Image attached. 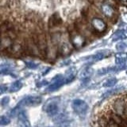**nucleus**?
Here are the masks:
<instances>
[{
  "label": "nucleus",
  "mask_w": 127,
  "mask_h": 127,
  "mask_svg": "<svg viewBox=\"0 0 127 127\" xmlns=\"http://www.w3.org/2000/svg\"><path fill=\"white\" fill-rule=\"evenodd\" d=\"M112 109L114 113L119 117L126 118V98L124 95L123 98H118L113 102Z\"/></svg>",
  "instance_id": "obj_1"
},
{
  "label": "nucleus",
  "mask_w": 127,
  "mask_h": 127,
  "mask_svg": "<svg viewBox=\"0 0 127 127\" xmlns=\"http://www.w3.org/2000/svg\"><path fill=\"white\" fill-rule=\"evenodd\" d=\"M18 118H19V120L26 123L28 122V119H27V116H26V114L25 113V111L23 110H20L19 113H18Z\"/></svg>",
  "instance_id": "obj_8"
},
{
  "label": "nucleus",
  "mask_w": 127,
  "mask_h": 127,
  "mask_svg": "<svg viewBox=\"0 0 127 127\" xmlns=\"http://www.w3.org/2000/svg\"><path fill=\"white\" fill-rule=\"evenodd\" d=\"M22 86V84L21 82L16 81L15 83H14L13 84L11 85L10 88V92H16V91H18L21 89Z\"/></svg>",
  "instance_id": "obj_7"
},
{
  "label": "nucleus",
  "mask_w": 127,
  "mask_h": 127,
  "mask_svg": "<svg viewBox=\"0 0 127 127\" xmlns=\"http://www.w3.org/2000/svg\"><path fill=\"white\" fill-rule=\"evenodd\" d=\"M10 122V118H8L6 116H2L0 118V125L2 126H6L8 125Z\"/></svg>",
  "instance_id": "obj_10"
},
{
  "label": "nucleus",
  "mask_w": 127,
  "mask_h": 127,
  "mask_svg": "<svg viewBox=\"0 0 127 127\" xmlns=\"http://www.w3.org/2000/svg\"><path fill=\"white\" fill-rule=\"evenodd\" d=\"M41 102V98L39 96H29L26 97L20 102L18 105H19L21 107L22 106H37L40 104Z\"/></svg>",
  "instance_id": "obj_2"
},
{
  "label": "nucleus",
  "mask_w": 127,
  "mask_h": 127,
  "mask_svg": "<svg viewBox=\"0 0 127 127\" xmlns=\"http://www.w3.org/2000/svg\"><path fill=\"white\" fill-rule=\"evenodd\" d=\"M117 92V91L116 90H112V91H106V92L105 94H103L102 95V97L103 98H106V97H108V96H110V95H112L114 94H115Z\"/></svg>",
  "instance_id": "obj_13"
},
{
  "label": "nucleus",
  "mask_w": 127,
  "mask_h": 127,
  "mask_svg": "<svg viewBox=\"0 0 127 127\" xmlns=\"http://www.w3.org/2000/svg\"><path fill=\"white\" fill-rule=\"evenodd\" d=\"M72 107L74 110L79 114H85L87 108V104L81 99H75L72 102Z\"/></svg>",
  "instance_id": "obj_3"
},
{
  "label": "nucleus",
  "mask_w": 127,
  "mask_h": 127,
  "mask_svg": "<svg viewBox=\"0 0 127 127\" xmlns=\"http://www.w3.org/2000/svg\"><path fill=\"white\" fill-rule=\"evenodd\" d=\"M7 90V87L6 86H4V85H1L0 86V95H2L3 93H5L6 91Z\"/></svg>",
  "instance_id": "obj_14"
},
{
  "label": "nucleus",
  "mask_w": 127,
  "mask_h": 127,
  "mask_svg": "<svg viewBox=\"0 0 127 127\" xmlns=\"http://www.w3.org/2000/svg\"><path fill=\"white\" fill-rule=\"evenodd\" d=\"M116 83H117L116 79H110L104 83V87H113Z\"/></svg>",
  "instance_id": "obj_11"
},
{
  "label": "nucleus",
  "mask_w": 127,
  "mask_h": 127,
  "mask_svg": "<svg viewBox=\"0 0 127 127\" xmlns=\"http://www.w3.org/2000/svg\"><path fill=\"white\" fill-rule=\"evenodd\" d=\"M9 102H10V98L8 96H6L1 100V104L2 106H5L8 104V103H9Z\"/></svg>",
  "instance_id": "obj_12"
},
{
  "label": "nucleus",
  "mask_w": 127,
  "mask_h": 127,
  "mask_svg": "<svg viewBox=\"0 0 127 127\" xmlns=\"http://www.w3.org/2000/svg\"><path fill=\"white\" fill-rule=\"evenodd\" d=\"M63 84V81L62 80H57L53 84H51L49 87H48L47 89V91H56L57 89H58Z\"/></svg>",
  "instance_id": "obj_6"
},
{
  "label": "nucleus",
  "mask_w": 127,
  "mask_h": 127,
  "mask_svg": "<svg viewBox=\"0 0 127 127\" xmlns=\"http://www.w3.org/2000/svg\"><path fill=\"white\" fill-rule=\"evenodd\" d=\"M21 108H22V107L20 106L19 105H17V106L14 107L13 110H11L10 113V117H15L16 115H18V113H19V111H20V109H21Z\"/></svg>",
  "instance_id": "obj_9"
},
{
  "label": "nucleus",
  "mask_w": 127,
  "mask_h": 127,
  "mask_svg": "<svg viewBox=\"0 0 127 127\" xmlns=\"http://www.w3.org/2000/svg\"><path fill=\"white\" fill-rule=\"evenodd\" d=\"M58 110H59V107L57 103L55 102H51L46 107V112L49 116H54V115H56L58 113Z\"/></svg>",
  "instance_id": "obj_5"
},
{
  "label": "nucleus",
  "mask_w": 127,
  "mask_h": 127,
  "mask_svg": "<svg viewBox=\"0 0 127 127\" xmlns=\"http://www.w3.org/2000/svg\"><path fill=\"white\" fill-rule=\"evenodd\" d=\"M62 23V20L61 17L58 15V14H54L49 19V26L50 28H54L59 26Z\"/></svg>",
  "instance_id": "obj_4"
}]
</instances>
